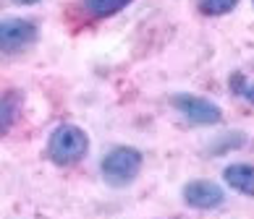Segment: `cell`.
Wrapping results in <instances>:
<instances>
[{"label": "cell", "instance_id": "5", "mask_svg": "<svg viewBox=\"0 0 254 219\" xmlns=\"http://www.w3.org/2000/svg\"><path fill=\"white\" fill-rule=\"evenodd\" d=\"M184 204L199 212H212L225 204V190L212 180H191L184 185Z\"/></svg>", "mask_w": 254, "mask_h": 219}, {"label": "cell", "instance_id": "11", "mask_svg": "<svg viewBox=\"0 0 254 219\" xmlns=\"http://www.w3.org/2000/svg\"><path fill=\"white\" fill-rule=\"evenodd\" d=\"M16 5H34V3H40V0H13Z\"/></svg>", "mask_w": 254, "mask_h": 219}, {"label": "cell", "instance_id": "12", "mask_svg": "<svg viewBox=\"0 0 254 219\" xmlns=\"http://www.w3.org/2000/svg\"><path fill=\"white\" fill-rule=\"evenodd\" d=\"M252 3H254V0H252Z\"/></svg>", "mask_w": 254, "mask_h": 219}, {"label": "cell", "instance_id": "4", "mask_svg": "<svg viewBox=\"0 0 254 219\" xmlns=\"http://www.w3.org/2000/svg\"><path fill=\"white\" fill-rule=\"evenodd\" d=\"M171 104L194 126H218L223 120V110L199 94H173Z\"/></svg>", "mask_w": 254, "mask_h": 219}, {"label": "cell", "instance_id": "7", "mask_svg": "<svg viewBox=\"0 0 254 219\" xmlns=\"http://www.w3.org/2000/svg\"><path fill=\"white\" fill-rule=\"evenodd\" d=\"M18 112H21V97H18V94H5V97H0V138L16 126Z\"/></svg>", "mask_w": 254, "mask_h": 219}, {"label": "cell", "instance_id": "3", "mask_svg": "<svg viewBox=\"0 0 254 219\" xmlns=\"http://www.w3.org/2000/svg\"><path fill=\"white\" fill-rule=\"evenodd\" d=\"M40 40V26L32 18L8 16L0 18V55H13Z\"/></svg>", "mask_w": 254, "mask_h": 219}, {"label": "cell", "instance_id": "1", "mask_svg": "<svg viewBox=\"0 0 254 219\" xmlns=\"http://www.w3.org/2000/svg\"><path fill=\"white\" fill-rule=\"evenodd\" d=\"M89 151V136L87 131L73 126V123H61L50 133L48 141V159L55 167H73L87 157Z\"/></svg>", "mask_w": 254, "mask_h": 219}, {"label": "cell", "instance_id": "2", "mask_svg": "<svg viewBox=\"0 0 254 219\" xmlns=\"http://www.w3.org/2000/svg\"><path fill=\"white\" fill-rule=\"evenodd\" d=\"M142 165H144V157L139 149L113 146L100 162V173H102V180H105L110 188H126L139 177Z\"/></svg>", "mask_w": 254, "mask_h": 219}, {"label": "cell", "instance_id": "6", "mask_svg": "<svg viewBox=\"0 0 254 219\" xmlns=\"http://www.w3.org/2000/svg\"><path fill=\"white\" fill-rule=\"evenodd\" d=\"M223 180L233 190H239L244 196H254V165L247 162H233L223 170Z\"/></svg>", "mask_w": 254, "mask_h": 219}, {"label": "cell", "instance_id": "8", "mask_svg": "<svg viewBox=\"0 0 254 219\" xmlns=\"http://www.w3.org/2000/svg\"><path fill=\"white\" fill-rule=\"evenodd\" d=\"M131 3V0H84V5H87V11L97 18H108L113 13L124 11V8Z\"/></svg>", "mask_w": 254, "mask_h": 219}, {"label": "cell", "instance_id": "9", "mask_svg": "<svg viewBox=\"0 0 254 219\" xmlns=\"http://www.w3.org/2000/svg\"><path fill=\"white\" fill-rule=\"evenodd\" d=\"M196 5L204 16H225L239 5V0H196Z\"/></svg>", "mask_w": 254, "mask_h": 219}, {"label": "cell", "instance_id": "10", "mask_svg": "<svg viewBox=\"0 0 254 219\" xmlns=\"http://www.w3.org/2000/svg\"><path fill=\"white\" fill-rule=\"evenodd\" d=\"M231 91L244 97L249 104H254V81H247L244 79V73H233L231 76Z\"/></svg>", "mask_w": 254, "mask_h": 219}]
</instances>
